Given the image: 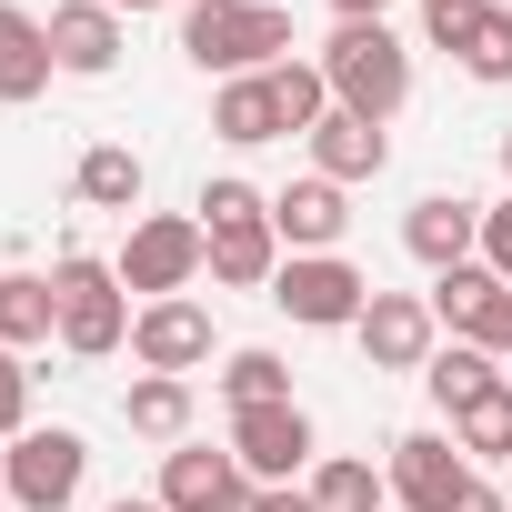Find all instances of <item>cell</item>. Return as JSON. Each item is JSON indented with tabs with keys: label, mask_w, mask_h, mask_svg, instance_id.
Instances as JSON below:
<instances>
[{
	"label": "cell",
	"mask_w": 512,
	"mask_h": 512,
	"mask_svg": "<svg viewBox=\"0 0 512 512\" xmlns=\"http://www.w3.org/2000/svg\"><path fill=\"white\" fill-rule=\"evenodd\" d=\"M492 382H502V362H492V352H472V342H442V352L422 362V392H432L442 412H472Z\"/></svg>",
	"instance_id": "obj_23"
},
{
	"label": "cell",
	"mask_w": 512,
	"mask_h": 512,
	"mask_svg": "<svg viewBox=\"0 0 512 512\" xmlns=\"http://www.w3.org/2000/svg\"><path fill=\"white\" fill-rule=\"evenodd\" d=\"M452 512H512V492H492V482H472V492H462Z\"/></svg>",
	"instance_id": "obj_34"
},
{
	"label": "cell",
	"mask_w": 512,
	"mask_h": 512,
	"mask_svg": "<svg viewBox=\"0 0 512 512\" xmlns=\"http://www.w3.org/2000/svg\"><path fill=\"white\" fill-rule=\"evenodd\" d=\"M272 302H282L302 332H352L362 302H372V282L342 262V251H292V262L272 272Z\"/></svg>",
	"instance_id": "obj_6"
},
{
	"label": "cell",
	"mask_w": 512,
	"mask_h": 512,
	"mask_svg": "<svg viewBox=\"0 0 512 512\" xmlns=\"http://www.w3.org/2000/svg\"><path fill=\"white\" fill-rule=\"evenodd\" d=\"M111 272H121V292H141V302H181V292L211 272V231H201L191 211H141Z\"/></svg>",
	"instance_id": "obj_4"
},
{
	"label": "cell",
	"mask_w": 512,
	"mask_h": 512,
	"mask_svg": "<svg viewBox=\"0 0 512 512\" xmlns=\"http://www.w3.org/2000/svg\"><path fill=\"white\" fill-rule=\"evenodd\" d=\"M51 292H61V352L71 362H111L131 342V292L111 262H91V251H61L51 262Z\"/></svg>",
	"instance_id": "obj_3"
},
{
	"label": "cell",
	"mask_w": 512,
	"mask_h": 512,
	"mask_svg": "<svg viewBox=\"0 0 512 512\" xmlns=\"http://www.w3.org/2000/svg\"><path fill=\"white\" fill-rule=\"evenodd\" d=\"M181 51L221 81H251L292 61V11H272V0H201V11H181Z\"/></svg>",
	"instance_id": "obj_1"
},
{
	"label": "cell",
	"mask_w": 512,
	"mask_h": 512,
	"mask_svg": "<svg viewBox=\"0 0 512 512\" xmlns=\"http://www.w3.org/2000/svg\"><path fill=\"white\" fill-rule=\"evenodd\" d=\"M251 502H262V482L231 452H201V442L161 452V512H251Z\"/></svg>",
	"instance_id": "obj_9"
},
{
	"label": "cell",
	"mask_w": 512,
	"mask_h": 512,
	"mask_svg": "<svg viewBox=\"0 0 512 512\" xmlns=\"http://www.w3.org/2000/svg\"><path fill=\"white\" fill-rule=\"evenodd\" d=\"M51 21H31L21 0H0V101H41L51 91Z\"/></svg>",
	"instance_id": "obj_17"
},
{
	"label": "cell",
	"mask_w": 512,
	"mask_h": 512,
	"mask_svg": "<svg viewBox=\"0 0 512 512\" xmlns=\"http://www.w3.org/2000/svg\"><path fill=\"white\" fill-rule=\"evenodd\" d=\"M41 342H61V292L51 272H11L0 282V352H41Z\"/></svg>",
	"instance_id": "obj_19"
},
{
	"label": "cell",
	"mask_w": 512,
	"mask_h": 512,
	"mask_svg": "<svg viewBox=\"0 0 512 512\" xmlns=\"http://www.w3.org/2000/svg\"><path fill=\"white\" fill-rule=\"evenodd\" d=\"M422 302H432V322H442L452 342H472V352H492V362L512 352V282H502L492 262H462V272H442Z\"/></svg>",
	"instance_id": "obj_7"
},
{
	"label": "cell",
	"mask_w": 512,
	"mask_h": 512,
	"mask_svg": "<svg viewBox=\"0 0 512 512\" xmlns=\"http://www.w3.org/2000/svg\"><path fill=\"white\" fill-rule=\"evenodd\" d=\"M171 11H201V0H171Z\"/></svg>",
	"instance_id": "obj_39"
},
{
	"label": "cell",
	"mask_w": 512,
	"mask_h": 512,
	"mask_svg": "<svg viewBox=\"0 0 512 512\" xmlns=\"http://www.w3.org/2000/svg\"><path fill=\"white\" fill-rule=\"evenodd\" d=\"M211 382H221V402H231V412H251V402H292V362H282V352H262V342H241Z\"/></svg>",
	"instance_id": "obj_25"
},
{
	"label": "cell",
	"mask_w": 512,
	"mask_h": 512,
	"mask_svg": "<svg viewBox=\"0 0 512 512\" xmlns=\"http://www.w3.org/2000/svg\"><path fill=\"white\" fill-rule=\"evenodd\" d=\"M101 11H161V0H101Z\"/></svg>",
	"instance_id": "obj_37"
},
{
	"label": "cell",
	"mask_w": 512,
	"mask_h": 512,
	"mask_svg": "<svg viewBox=\"0 0 512 512\" xmlns=\"http://www.w3.org/2000/svg\"><path fill=\"white\" fill-rule=\"evenodd\" d=\"M211 131H221L231 151H262V141H282L272 81H262V71H251V81H221V91H211Z\"/></svg>",
	"instance_id": "obj_20"
},
{
	"label": "cell",
	"mask_w": 512,
	"mask_h": 512,
	"mask_svg": "<svg viewBox=\"0 0 512 512\" xmlns=\"http://www.w3.org/2000/svg\"><path fill=\"white\" fill-rule=\"evenodd\" d=\"M262 81H272V111H282V131H302V141H312V131H322V111H332V81H322V61H272Z\"/></svg>",
	"instance_id": "obj_26"
},
{
	"label": "cell",
	"mask_w": 512,
	"mask_h": 512,
	"mask_svg": "<svg viewBox=\"0 0 512 512\" xmlns=\"http://www.w3.org/2000/svg\"><path fill=\"white\" fill-rule=\"evenodd\" d=\"M191 221H201V231H231V221H272V201L251 191V181H231V171H221V181H201Z\"/></svg>",
	"instance_id": "obj_29"
},
{
	"label": "cell",
	"mask_w": 512,
	"mask_h": 512,
	"mask_svg": "<svg viewBox=\"0 0 512 512\" xmlns=\"http://www.w3.org/2000/svg\"><path fill=\"white\" fill-rule=\"evenodd\" d=\"M482 262L512 282V191H502V201H482Z\"/></svg>",
	"instance_id": "obj_32"
},
{
	"label": "cell",
	"mask_w": 512,
	"mask_h": 512,
	"mask_svg": "<svg viewBox=\"0 0 512 512\" xmlns=\"http://www.w3.org/2000/svg\"><path fill=\"white\" fill-rule=\"evenodd\" d=\"M502 171H512V131H502Z\"/></svg>",
	"instance_id": "obj_38"
},
{
	"label": "cell",
	"mask_w": 512,
	"mask_h": 512,
	"mask_svg": "<svg viewBox=\"0 0 512 512\" xmlns=\"http://www.w3.org/2000/svg\"><path fill=\"white\" fill-rule=\"evenodd\" d=\"M492 11V0H422V31H432V51H462V31Z\"/></svg>",
	"instance_id": "obj_31"
},
{
	"label": "cell",
	"mask_w": 512,
	"mask_h": 512,
	"mask_svg": "<svg viewBox=\"0 0 512 512\" xmlns=\"http://www.w3.org/2000/svg\"><path fill=\"white\" fill-rule=\"evenodd\" d=\"M382 482H392V502H402V512H452L482 472L462 462V442H452V432H402V442H392V462H382Z\"/></svg>",
	"instance_id": "obj_8"
},
{
	"label": "cell",
	"mask_w": 512,
	"mask_h": 512,
	"mask_svg": "<svg viewBox=\"0 0 512 512\" xmlns=\"http://www.w3.org/2000/svg\"><path fill=\"white\" fill-rule=\"evenodd\" d=\"M282 262H292V251H282L272 221H231V231H211V282H231V292H272Z\"/></svg>",
	"instance_id": "obj_18"
},
{
	"label": "cell",
	"mask_w": 512,
	"mask_h": 512,
	"mask_svg": "<svg viewBox=\"0 0 512 512\" xmlns=\"http://www.w3.org/2000/svg\"><path fill=\"white\" fill-rule=\"evenodd\" d=\"M121 422H131L141 442H181V432H191V382H181V372H141V382L121 392Z\"/></svg>",
	"instance_id": "obj_22"
},
{
	"label": "cell",
	"mask_w": 512,
	"mask_h": 512,
	"mask_svg": "<svg viewBox=\"0 0 512 512\" xmlns=\"http://www.w3.org/2000/svg\"><path fill=\"white\" fill-rule=\"evenodd\" d=\"M121 11H101V0H61L51 11V61L71 71V81H101V71H121Z\"/></svg>",
	"instance_id": "obj_15"
},
{
	"label": "cell",
	"mask_w": 512,
	"mask_h": 512,
	"mask_svg": "<svg viewBox=\"0 0 512 512\" xmlns=\"http://www.w3.org/2000/svg\"><path fill=\"white\" fill-rule=\"evenodd\" d=\"M21 432H31V362L0 352V442H21Z\"/></svg>",
	"instance_id": "obj_30"
},
{
	"label": "cell",
	"mask_w": 512,
	"mask_h": 512,
	"mask_svg": "<svg viewBox=\"0 0 512 512\" xmlns=\"http://www.w3.org/2000/svg\"><path fill=\"white\" fill-rule=\"evenodd\" d=\"M0 282H11V272H0Z\"/></svg>",
	"instance_id": "obj_41"
},
{
	"label": "cell",
	"mask_w": 512,
	"mask_h": 512,
	"mask_svg": "<svg viewBox=\"0 0 512 512\" xmlns=\"http://www.w3.org/2000/svg\"><path fill=\"white\" fill-rule=\"evenodd\" d=\"M402 251L442 282V272H462V262H482V201H462V191H422L412 211H402Z\"/></svg>",
	"instance_id": "obj_12"
},
{
	"label": "cell",
	"mask_w": 512,
	"mask_h": 512,
	"mask_svg": "<svg viewBox=\"0 0 512 512\" xmlns=\"http://www.w3.org/2000/svg\"><path fill=\"white\" fill-rule=\"evenodd\" d=\"M231 462H241L251 482H292V472L312 462V412H302V402H251V412H231Z\"/></svg>",
	"instance_id": "obj_11"
},
{
	"label": "cell",
	"mask_w": 512,
	"mask_h": 512,
	"mask_svg": "<svg viewBox=\"0 0 512 512\" xmlns=\"http://www.w3.org/2000/svg\"><path fill=\"white\" fill-rule=\"evenodd\" d=\"M352 342L372 352V372H422V362L442 352V322H432L422 292H372L362 322H352Z\"/></svg>",
	"instance_id": "obj_10"
},
{
	"label": "cell",
	"mask_w": 512,
	"mask_h": 512,
	"mask_svg": "<svg viewBox=\"0 0 512 512\" xmlns=\"http://www.w3.org/2000/svg\"><path fill=\"white\" fill-rule=\"evenodd\" d=\"M71 191L91 201V211H141V151H121V141H91L81 151V171H71Z\"/></svg>",
	"instance_id": "obj_21"
},
{
	"label": "cell",
	"mask_w": 512,
	"mask_h": 512,
	"mask_svg": "<svg viewBox=\"0 0 512 512\" xmlns=\"http://www.w3.org/2000/svg\"><path fill=\"white\" fill-rule=\"evenodd\" d=\"M312 512H382L392 502V482L372 472V462H352V452H332V462H312Z\"/></svg>",
	"instance_id": "obj_24"
},
{
	"label": "cell",
	"mask_w": 512,
	"mask_h": 512,
	"mask_svg": "<svg viewBox=\"0 0 512 512\" xmlns=\"http://www.w3.org/2000/svg\"><path fill=\"white\" fill-rule=\"evenodd\" d=\"M91 482V442L71 422H31L11 452H0V492H11L21 512H71Z\"/></svg>",
	"instance_id": "obj_5"
},
{
	"label": "cell",
	"mask_w": 512,
	"mask_h": 512,
	"mask_svg": "<svg viewBox=\"0 0 512 512\" xmlns=\"http://www.w3.org/2000/svg\"><path fill=\"white\" fill-rule=\"evenodd\" d=\"M251 512H312V492H292V482H262V502Z\"/></svg>",
	"instance_id": "obj_33"
},
{
	"label": "cell",
	"mask_w": 512,
	"mask_h": 512,
	"mask_svg": "<svg viewBox=\"0 0 512 512\" xmlns=\"http://www.w3.org/2000/svg\"><path fill=\"white\" fill-rule=\"evenodd\" d=\"M502 11H512V0H502Z\"/></svg>",
	"instance_id": "obj_40"
},
{
	"label": "cell",
	"mask_w": 512,
	"mask_h": 512,
	"mask_svg": "<svg viewBox=\"0 0 512 512\" xmlns=\"http://www.w3.org/2000/svg\"><path fill=\"white\" fill-rule=\"evenodd\" d=\"M131 362L191 382V372L211 362V312H201L191 292H181V302H141V312H131Z\"/></svg>",
	"instance_id": "obj_13"
},
{
	"label": "cell",
	"mask_w": 512,
	"mask_h": 512,
	"mask_svg": "<svg viewBox=\"0 0 512 512\" xmlns=\"http://www.w3.org/2000/svg\"><path fill=\"white\" fill-rule=\"evenodd\" d=\"M332 21H392V0H332Z\"/></svg>",
	"instance_id": "obj_35"
},
{
	"label": "cell",
	"mask_w": 512,
	"mask_h": 512,
	"mask_svg": "<svg viewBox=\"0 0 512 512\" xmlns=\"http://www.w3.org/2000/svg\"><path fill=\"white\" fill-rule=\"evenodd\" d=\"M322 81H332V111H362V121H392L412 101V51L392 41V21H342L322 41Z\"/></svg>",
	"instance_id": "obj_2"
},
{
	"label": "cell",
	"mask_w": 512,
	"mask_h": 512,
	"mask_svg": "<svg viewBox=\"0 0 512 512\" xmlns=\"http://www.w3.org/2000/svg\"><path fill=\"white\" fill-rule=\"evenodd\" d=\"M452 442H462V462H512V382H492L472 412H452Z\"/></svg>",
	"instance_id": "obj_27"
},
{
	"label": "cell",
	"mask_w": 512,
	"mask_h": 512,
	"mask_svg": "<svg viewBox=\"0 0 512 512\" xmlns=\"http://www.w3.org/2000/svg\"><path fill=\"white\" fill-rule=\"evenodd\" d=\"M101 512H161V502H141V492H121V502H101Z\"/></svg>",
	"instance_id": "obj_36"
},
{
	"label": "cell",
	"mask_w": 512,
	"mask_h": 512,
	"mask_svg": "<svg viewBox=\"0 0 512 512\" xmlns=\"http://www.w3.org/2000/svg\"><path fill=\"white\" fill-rule=\"evenodd\" d=\"M382 161H392V131L382 121H362V111H322V131H312V171L322 181H382Z\"/></svg>",
	"instance_id": "obj_16"
},
{
	"label": "cell",
	"mask_w": 512,
	"mask_h": 512,
	"mask_svg": "<svg viewBox=\"0 0 512 512\" xmlns=\"http://www.w3.org/2000/svg\"><path fill=\"white\" fill-rule=\"evenodd\" d=\"M462 71H472V81H512V11H502V0L462 31Z\"/></svg>",
	"instance_id": "obj_28"
},
{
	"label": "cell",
	"mask_w": 512,
	"mask_h": 512,
	"mask_svg": "<svg viewBox=\"0 0 512 512\" xmlns=\"http://www.w3.org/2000/svg\"><path fill=\"white\" fill-rule=\"evenodd\" d=\"M272 231H282V251H342V231H352V191L322 181V171H302L292 191H272Z\"/></svg>",
	"instance_id": "obj_14"
}]
</instances>
